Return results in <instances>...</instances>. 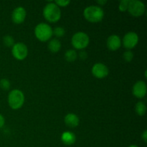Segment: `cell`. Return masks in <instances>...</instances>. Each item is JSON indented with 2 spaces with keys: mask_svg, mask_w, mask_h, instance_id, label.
<instances>
[{
  "mask_svg": "<svg viewBox=\"0 0 147 147\" xmlns=\"http://www.w3.org/2000/svg\"><path fill=\"white\" fill-rule=\"evenodd\" d=\"M83 15L85 18L90 22L97 23L103 19L104 11L103 9L98 6L91 5L85 9Z\"/></svg>",
  "mask_w": 147,
  "mask_h": 147,
  "instance_id": "6da1fadb",
  "label": "cell"
},
{
  "mask_svg": "<svg viewBox=\"0 0 147 147\" xmlns=\"http://www.w3.org/2000/svg\"><path fill=\"white\" fill-rule=\"evenodd\" d=\"M43 16L47 21L50 22H56L61 17V11L55 2L48 3L43 9Z\"/></svg>",
  "mask_w": 147,
  "mask_h": 147,
  "instance_id": "7a4b0ae2",
  "label": "cell"
},
{
  "mask_svg": "<svg viewBox=\"0 0 147 147\" xmlns=\"http://www.w3.org/2000/svg\"><path fill=\"white\" fill-rule=\"evenodd\" d=\"M24 102V96L21 90L18 89L13 90L9 93L8 103L12 109L17 110L23 106Z\"/></svg>",
  "mask_w": 147,
  "mask_h": 147,
  "instance_id": "3957f363",
  "label": "cell"
},
{
  "mask_svg": "<svg viewBox=\"0 0 147 147\" xmlns=\"http://www.w3.org/2000/svg\"><path fill=\"white\" fill-rule=\"evenodd\" d=\"M36 37L41 42H46L53 36V29L46 23H40L34 29Z\"/></svg>",
  "mask_w": 147,
  "mask_h": 147,
  "instance_id": "277c9868",
  "label": "cell"
},
{
  "mask_svg": "<svg viewBox=\"0 0 147 147\" xmlns=\"http://www.w3.org/2000/svg\"><path fill=\"white\" fill-rule=\"evenodd\" d=\"M90 39L86 33L83 32H76L73 36L71 40V43L75 48L78 50H83L86 48L89 44Z\"/></svg>",
  "mask_w": 147,
  "mask_h": 147,
  "instance_id": "5b68a950",
  "label": "cell"
},
{
  "mask_svg": "<svg viewBox=\"0 0 147 147\" xmlns=\"http://www.w3.org/2000/svg\"><path fill=\"white\" fill-rule=\"evenodd\" d=\"M144 4L139 0H130L127 11L134 17H140L145 12Z\"/></svg>",
  "mask_w": 147,
  "mask_h": 147,
  "instance_id": "8992f818",
  "label": "cell"
},
{
  "mask_svg": "<svg viewBox=\"0 0 147 147\" xmlns=\"http://www.w3.org/2000/svg\"><path fill=\"white\" fill-rule=\"evenodd\" d=\"M11 53L15 59L18 60H23L28 55V49L24 43L17 42L12 47Z\"/></svg>",
  "mask_w": 147,
  "mask_h": 147,
  "instance_id": "52a82bcc",
  "label": "cell"
},
{
  "mask_svg": "<svg viewBox=\"0 0 147 147\" xmlns=\"http://www.w3.org/2000/svg\"><path fill=\"white\" fill-rule=\"evenodd\" d=\"M139 42V37L137 34L134 32L126 33L123 38V45L125 48L130 50L136 46Z\"/></svg>",
  "mask_w": 147,
  "mask_h": 147,
  "instance_id": "ba28073f",
  "label": "cell"
},
{
  "mask_svg": "<svg viewBox=\"0 0 147 147\" xmlns=\"http://www.w3.org/2000/svg\"><path fill=\"white\" fill-rule=\"evenodd\" d=\"M92 73L97 78H104L109 75V68L103 63H96L92 67Z\"/></svg>",
  "mask_w": 147,
  "mask_h": 147,
  "instance_id": "9c48e42d",
  "label": "cell"
},
{
  "mask_svg": "<svg viewBox=\"0 0 147 147\" xmlns=\"http://www.w3.org/2000/svg\"><path fill=\"white\" fill-rule=\"evenodd\" d=\"M146 84L145 83V82L139 80L134 85L132 92L135 97L138 98H142L146 96Z\"/></svg>",
  "mask_w": 147,
  "mask_h": 147,
  "instance_id": "30bf717a",
  "label": "cell"
},
{
  "mask_svg": "<svg viewBox=\"0 0 147 147\" xmlns=\"http://www.w3.org/2000/svg\"><path fill=\"white\" fill-rule=\"evenodd\" d=\"M27 15L26 10L23 7H19L14 9V11H12L11 14V19H12L13 22L15 24H22L24 21Z\"/></svg>",
  "mask_w": 147,
  "mask_h": 147,
  "instance_id": "8fae6325",
  "label": "cell"
},
{
  "mask_svg": "<svg viewBox=\"0 0 147 147\" xmlns=\"http://www.w3.org/2000/svg\"><path fill=\"white\" fill-rule=\"evenodd\" d=\"M106 43H107L108 48L112 51H116L121 46V40L120 37L116 34H112L109 36Z\"/></svg>",
  "mask_w": 147,
  "mask_h": 147,
  "instance_id": "7c38bea8",
  "label": "cell"
},
{
  "mask_svg": "<svg viewBox=\"0 0 147 147\" xmlns=\"http://www.w3.org/2000/svg\"><path fill=\"white\" fill-rule=\"evenodd\" d=\"M65 123L67 126L70 128H76L80 123L78 116L75 113H68L65 117Z\"/></svg>",
  "mask_w": 147,
  "mask_h": 147,
  "instance_id": "4fadbf2b",
  "label": "cell"
},
{
  "mask_svg": "<svg viewBox=\"0 0 147 147\" xmlns=\"http://www.w3.org/2000/svg\"><path fill=\"white\" fill-rule=\"evenodd\" d=\"M61 140L63 144L67 146L73 145L76 142V137L73 133L70 131H65L62 134Z\"/></svg>",
  "mask_w": 147,
  "mask_h": 147,
  "instance_id": "5bb4252c",
  "label": "cell"
},
{
  "mask_svg": "<svg viewBox=\"0 0 147 147\" xmlns=\"http://www.w3.org/2000/svg\"><path fill=\"white\" fill-rule=\"evenodd\" d=\"M61 48V42L57 39H53L48 43V50L51 53H56Z\"/></svg>",
  "mask_w": 147,
  "mask_h": 147,
  "instance_id": "9a60e30c",
  "label": "cell"
},
{
  "mask_svg": "<svg viewBox=\"0 0 147 147\" xmlns=\"http://www.w3.org/2000/svg\"><path fill=\"white\" fill-rule=\"evenodd\" d=\"M135 111L139 116H143L146 112V106L143 102H138L135 106Z\"/></svg>",
  "mask_w": 147,
  "mask_h": 147,
  "instance_id": "2e32d148",
  "label": "cell"
},
{
  "mask_svg": "<svg viewBox=\"0 0 147 147\" xmlns=\"http://www.w3.org/2000/svg\"><path fill=\"white\" fill-rule=\"evenodd\" d=\"M78 57V54L76 50H68L65 53V59L67 62H73L76 60Z\"/></svg>",
  "mask_w": 147,
  "mask_h": 147,
  "instance_id": "e0dca14e",
  "label": "cell"
},
{
  "mask_svg": "<svg viewBox=\"0 0 147 147\" xmlns=\"http://www.w3.org/2000/svg\"><path fill=\"white\" fill-rule=\"evenodd\" d=\"M3 43L7 47H12L15 44L14 38L11 35H9V34L5 35L3 37Z\"/></svg>",
  "mask_w": 147,
  "mask_h": 147,
  "instance_id": "ac0fdd59",
  "label": "cell"
},
{
  "mask_svg": "<svg viewBox=\"0 0 147 147\" xmlns=\"http://www.w3.org/2000/svg\"><path fill=\"white\" fill-rule=\"evenodd\" d=\"M65 34V30L62 27H57L53 30V34L57 37H62Z\"/></svg>",
  "mask_w": 147,
  "mask_h": 147,
  "instance_id": "d6986e66",
  "label": "cell"
},
{
  "mask_svg": "<svg viewBox=\"0 0 147 147\" xmlns=\"http://www.w3.org/2000/svg\"><path fill=\"white\" fill-rule=\"evenodd\" d=\"M11 87V84L8 79L3 78L0 80V88L4 90H7Z\"/></svg>",
  "mask_w": 147,
  "mask_h": 147,
  "instance_id": "ffe728a7",
  "label": "cell"
},
{
  "mask_svg": "<svg viewBox=\"0 0 147 147\" xmlns=\"http://www.w3.org/2000/svg\"><path fill=\"white\" fill-rule=\"evenodd\" d=\"M129 1L130 0H122L120 1V4H119V10L122 12H124V11H127L128 7H129Z\"/></svg>",
  "mask_w": 147,
  "mask_h": 147,
  "instance_id": "44dd1931",
  "label": "cell"
},
{
  "mask_svg": "<svg viewBox=\"0 0 147 147\" xmlns=\"http://www.w3.org/2000/svg\"><path fill=\"white\" fill-rule=\"evenodd\" d=\"M123 60L126 62H131L134 58V54L131 50H126L123 54Z\"/></svg>",
  "mask_w": 147,
  "mask_h": 147,
  "instance_id": "7402d4cb",
  "label": "cell"
},
{
  "mask_svg": "<svg viewBox=\"0 0 147 147\" xmlns=\"http://www.w3.org/2000/svg\"><path fill=\"white\" fill-rule=\"evenodd\" d=\"M70 3V0H56V1H55V4L56 5H57L58 7H67Z\"/></svg>",
  "mask_w": 147,
  "mask_h": 147,
  "instance_id": "603a6c76",
  "label": "cell"
},
{
  "mask_svg": "<svg viewBox=\"0 0 147 147\" xmlns=\"http://www.w3.org/2000/svg\"><path fill=\"white\" fill-rule=\"evenodd\" d=\"M78 55L81 60H84L88 57V53H86V51H83V50H82V51H80V53H79Z\"/></svg>",
  "mask_w": 147,
  "mask_h": 147,
  "instance_id": "cb8c5ba5",
  "label": "cell"
},
{
  "mask_svg": "<svg viewBox=\"0 0 147 147\" xmlns=\"http://www.w3.org/2000/svg\"><path fill=\"white\" fill-rule=\"evenodd\" d=\"M4 123H5V120H4V116L0 114V129H1L4 126Z\"/></svg>",
  "mask_w": 147,
  "mask_h": 147,
  "instance_id": "d4e9b609",
  "label": "cell"
},
{
  "mask_svg": "<svg viewBox=\"0 0 147 147\" xmlns=\"http://www.w3.org/2000/svg\"><path fill=\"white\" fill-rule=\"evenodd\" d=\"M142 139L144 140V142H145V143H146L147 142V131L145 130L143 132V134H142Z\"/></svg>",
  "mask_w": 147,
  "mask_h": 147,
  "instance_id": "484cf974",
  "label": "cell"
},
{
  "mask_svg": "<svg viewBox=\"0 0 147 147\" xmlns=\"http://www.w3.org/2000/svg\"><path fill=\"white\" fill-rule=\"evenodd\" d=\"M97 3L102 6L104 5L105 4H106V3H107V1H106V0H99V1H97Z\"/></svg>",
  "mask_w": 147,
  "mask_h": 147,
  "instance_id": "4316f807",
  "label": "cell"
},
{
  "mask_svg": "<svg viewBox=\"0 0 147 147\" xmlns=\"http://www.w3.org/2000/svg\"><path fill=\"white\" fill-rule=\"evenodd\" d=\"M129 147H139V146H136V145H131V146H129Z\"/></svg>",
  "mask_w": 147,
  "mask_h": 147,
  "instance_id": "83f0119b",
  "label": "cell"
}]
</instances>
